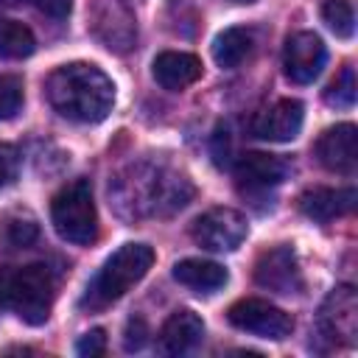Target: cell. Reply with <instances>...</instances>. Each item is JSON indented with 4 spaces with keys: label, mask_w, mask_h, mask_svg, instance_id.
<instances>
[{
    "label": "cell",
    "mask_w": 358,
    "mask_h": 358,
    "mask_svg": "<svg viewBox=\"0 0 358 358\" xmlns=\"http://www.w3.org/2000/svg\"><path fill=\"white\" fill-rule=\"evenodd\" d=\"M316 157L333 173H352L355 162H358L355 126L352 123H338V126L324 129L322 137L316 140Z\"/></svg>",
    "instance_id": "7c38bea8"
},
{
    "label": "cell",
    "mask_w": 358,
    "mask_h": 358,
    "mask_svg": "<svg viewBox=\"0 0 358 358\" xmlns=\"http://www.w3.org/2000/svg\"><path fill=\"white\" fill-rule=\"evenodd\" d=\"M3 6H20V3H25V0H0Z\"/></svg>",
    "instance_id": "4316f807"
},
{
    "label": "cell",
    "mask_w": 358,
    "mask_h": 358,
    "mask_svg": "<svg viewBox=\"0 0 358 358\" xmlns=\"http://www.w3.org/2000/svg\"><path fill=\"white\" fill-rule=\"evenodd\" d=\"M22 106V81L17 76H0V120H8Z\"/></svg>",
    "instance_id": "7402d4cb"
},
{
    "label": "cell",
    "mask_w": 358,
    "mask_h": 358,
    "mask_svg": "<svg viewBox=\"0 0 358 358\" xmlns=\"http://www.w3.org/2000/svg\"><path fill=\"white\" fill-rule=\"evenodd\" d=\"M154 78L162 90L179 92L185 87H190L199 76H201V62L193 53H182V50H165L154 59Z\"/></svg>",
    "instance_id": "5bb4252c"
},
{
    "label": "cell",
    "mask_w": 358,
    "mask_h": 358,
    "mask_svg": "<svg viewBox=\"0 0 358 358\" xmlns=\"http://www.w3.org/2000/svg\"><path fill=\"white\" fill-rule=\"evenodd\" d=\"M322 20L341 39H350L355 34V11L347 0H324L322 3Z\"/></svg>",
    "instance_id": "d6986e66"
},
{
    "label": "cell",
    "mask_w": 358,
    "mask_h": 358,
    "mask_svg": "<svg viewBox=\"0 0 358 358\" xmlns=\"http://www.w3.org/2000/svg\"><path fill=\"white\" fill-rule=\"evenodd\" d=\"M204 336V322L199 313L193 310H176L165 319L162 330H159V347L168 355H182L187 350H193Z\"/></svg>",
    "instance_id": "9a60e30c"
},
{
    "label": "cell",
    "mask_w": 358,
    "mask_h": 358,
    "mask_svg": "<svg viewBox=\"0 0 358 358\" xmlns=\"http://www.w3.org/2000/svg\"><path fill=\"white\" fill-rule=\"evenodd\" d=\"M324 62H327V48L316 34L296 31L285 39L282 67H285V76L294 84H310L313 78H319Z\"/></svg>",
    "instance_id": "ba28073f"
},
{
    "label": "cell",
    "mask_w": 358,
    "mask_h": 358,
    "mask_svg": "<svg viewBox=\"0 0 358 358\" xmlns=\"http://www.w3.org/2000/svg\"><path fill=\"white\" fill-rule=\"evenodd\" d=\"M53 274L45 263L0 268V308L14 310L25 324H42L50 316Z\"/></svg>",
    "instance_id": "3957f363"
},
{
    "label": "cell",
    "mask_w": 358,
    "mask_h": 358,
    "mask_svg": "<svg viewBox=\"0 0 358 358\" xmlns=\"http://www.w3.org/2000/svg\"><path fill=\"white\" fill-rule=\"evenodd\" d=\"M288 173V165L274 157V154H263V151H252L246 157L238 159L235 165V179L241 193L249 196H263L268 190H274Z\"/></svg>",
    "instance_id": "30bf717a"
},
{
    "label": "cell",
    "mask_w": 358,
    "mask_h": 358,
    "mask_svg": "<svg viewBox=\"0 0 358 358\" xmlns=\"http://www.w3.org/2000/svg\"><path fill=\"white\" fill-rule=\"evenodd\" d=\"M14 173H17V151L0 143V190L14 179Z\"/></svg>",
    "instance_id": "d4e9b609"
},
{
    "label": "cell",
    "mask_w": 358,
    "mask_h": 358,
    "mask_svg": "<svg viewBox=\"0 0 358 358\" xmlns=\"http://www.w3.org/2000/svg\"><path fill=\"white\" fill-rule=\"evenodd\" d=\"M45 95L53 112L73 123H101L115 103L112 78L87 62L56 67L45 81Z\"/></svg>",
    "instance_id": "6da1fadb"
},
{
    "label": "cell",
    "mask_w": 358,
    "mask_h": 358,
    "mask_svg": "<svg viewBox=\"0 0 358 358\" xmlns=\"http://www.w3.org/2000/svg\"><path fill=\"white\" fill-rule=\"evenodd\" d=\"M252 45H255L252 31H246V28H224L213 39V59H215L218 67L232 70L252 53Z\"/></svg>",
    "instance_id": "e0dca14e"
},
{
    "label": "cell",
    "mask_w": 358,
    "mask_h": 358,
    "mask_svg": "<svg viewBox=\"0 0 358 358\" xmlns=\"http://www.w3.org/2000/svg\"><path fill=\"white\" fill-rule=\"evenodd\" d=\"M36 221L31 215H14L6 221L3 227V241L11 246V249H20V246H28L36 241Z\"/></svg>",
    "instance_id": "44dd1931"
},
{
    "label": "cell",
    "mask_w": 358,
    "mask_h": 358,
    "mask_svg": "<svg viewBox=\"0 0 358 358\" xmlns=\"http://www.w3.org/2000/svg\"><path fill=\"white\" fill-rule=\"evenodd\" d=\"M190 235H193V241L201 249H210V252H232V249H238L246 241L249 224L232 207H213V210H207L204 215H199L193 221Z\"/></svg>",
    "instance_id": "5b68a950"
},
{
    "label": "cell",
    "mask_w": 358,
    "mask_h": 358,
    "mask_svg": "<svg viewBox=\"0 0 358 358\" xmlns=\"http://www.w3.org/2000/svg\"><path fill=\"white\" fill-rule=\"evenodd\" d=\"M36 50V39L31 28H25L17 20L0 17V56L3 59H25Z\"/></svg>",
    "instance_id": "ac0fdd59"
},
{
    "label": "cell",
    "mask_w": 358,
    "mask_h": 358,
    "mask_svg": "<svg viewBox=\"0 0 358 358\" xmlns=\"http://www.w3.org/2000/svg\"><path fill=\"white\" fill-rule=\"evenodd\" d=\"M324 101L330 103V106H336V109H350L352 103H355V70L347 64L341 73H338V78L324 90Z\"/></svg>",
    "instance_id": "ffe728a7"
},
{
    "label": "cell",
    "mask_w": 358,
    "mask_h": 358,
    "mask_svg": "<svg viewBox=\"0 0 358 358\" xmlns=\"http://www.w3.org/2000/svg\"><path fill=\"white\" fill-rule=\"evenodd\" d=\"M229 322L238 327V330H246V333H255L260 338H285L291 336L294 330V319L280 310L277 305H268L263 299H241L229 308Z\"/></svg>",
    "instance_id": "52a82bcc"
},
{
    "label": "cell",
    "mask_w": 358,
    "mask_h": 358,
    "mask_svg": "<svg viewBox=\"0 0 358 358\" xmlns=\"http://www.w3.org/2000/svg\"><path fill=\"white\" fill-rule=\"evenodd\" d=\"M145 336H148L145 322H143V319H131V322L126 324V333H123V347H126L129 352H134V350H140V347L145 344Z\"/></svg>",
    "instance_id": "cb8c5ba5"
},
{
    "label": "cell",
    "mask_w": 358,
    "mask_h": 358,
    "mask_svg": "<svg viewBox=\"0 0 358 358\" xmlns=\"http://www.w3.org/2000/svg\"><path fill=\"white\" fill-rule=\"evenodd\" d=\"M173 280L199 291V294H213V291L227 285V268L213 263V260L187 257V260H179L173 266Z\"/></svg>",
    "instance_id": "2e32d148"
},
{
    "label": "cell",
    "mask_w": 358,
    "mask_h": 358,
    "mask_svg": "<svg viewBox=\"0 0 358 358\" xmlns=\"http://www.w3.org/2000/svg\"><path fill=\"white\" fill-rule=\"evenodd\" d=\"M355 190L352 187H313L299 196V210L313 221H333L352 213Z\"/></svg>",
    "instance_id": "4fadbf2b"
},
{
    "label": "cell",
    "mask_w": 358,
    "mask_h": 358,
    "mask_svg": "<svg viewBox=\"0 0 358 358\" xmlns=\"http://www.w3.org/2000/svg\"><path fill=\"white\" fill-rule=\"evenodd\" d=\"M103 350H106V333H103L101 327H95V330L84 333V336L78 338V344H76V352H78V355H84V358L103 355Z\"/></svg>",
    "instance_id": "603a6c76"
},
{
    "label": "cell",
    "mask_w": 358,
    "mask_h": 358,
    "mask_svg": "<svg viewBox=\"0 0 358 358\" xmlns=\"http://www.w3.org/2000/svg\"><path fill=\"white\" fill-rule=\"evenodd\" d=\"M302 120H305L302 103L294 98H282L252 120V134L271 143H288L302 131Z\"/></svg>",
    "instance_id": "8fae6325"
},
{
    "label": "cell",
    "mask_w": 358,
    "mask_h": 358,
    "mask_svg": "<svg viewBox=\"0 0 358 358\" xmlns=\"http://www.w3.org/2000/svg\"><path fill=\"white\" fill-rule=\"evenodd\" d=\"M257 285L274 291V294H296L302 288V271L296 263V255L291 246H274L260 255L255 266Z\"/></svg>",
    "instance_id": "9c48e42d"
},
{
    "label": "cell",
    "mask_w": 358,
    "mask_h": 358,
    "mask_svg": "<svg viewBox=\"0 0 358 358\" xmlns=\"http://www.w3.org/2000/svg\"><path fill=\"white\" fill-rule=\"evenodd\" d=\"M25 3H34L42 14H48L53 20H64L73 8V0H25Z\"/></svg>",
    "instance_id": "484cf974"
},
{
    "label": "cell",
    "mask_w": 358,
    "mask_h": 358,
    "mask_svg": "<svg viewBox=\"0 0 358 358\" xmlns=\"http://www.w3.org/2000/svg\"><path fill=\"white\" fill-rule=\"evenodd\" d=\"M319 333L333 344L352 347L358 336V294L352 285H338L319 308Z\"/></svg>",
    "instance_id": "8992f818"
},
{
    "label": "cell",
    "mask_w": 358,
    "mask_h": 358,
    "mask_svg": "<svg viewBox=\"0 0 358 358\" xmlns=\"http://www.w3.org/2000/svg\"><path fill=\"white\" fill-rule=\"evenodd\" d=\"M50 221L56 232L78 246H87L98 235V213L92 201V187L87 179H76L64 185L50 204Z\"/></svg>",
    "instance_id": "277c9868"
},
{
    "label": "cell",
    "mask_w": 358,
    "mask_h": 358,
    "mask_svg": "<svg viewBox=\"0 0 358 358\" xmlns=\"http://www.w3.org/2000/svg\"><path fill=\"white\" fill-rule=\"evenodd\" d=\"M154 263V249L148 243H123L117 252L106 257L101 271L92 277L81 296V308L101 310L117 302L134 282H140Z\"/></svg>",
    "instance_id": "7a4b0ae2"
}]
</instances>
